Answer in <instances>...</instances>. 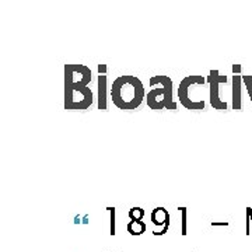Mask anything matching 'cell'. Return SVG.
I'll use <instances>...</instances> for the list:
<instances>
[{"mask_svg": "<svg viewBox=\"0 0 252 252\" xmlns=\"http://www.w3.org/2000/svg\"><path fill=\"white\" fill-rule=\"evenodd\" d=\"M143 83L136 76H119L112 83L111 97L115 107L122 111L139 108L146 98Z\"/></svg>", "mask_w": 252, "mask_h": 252, "instance_id": "cell-1", "label": "cell"}, {"mask_svg": "<svg viewBox=\"0 0 252 252\" xmlns=\"http://www.w3.org/2000/svg\"><path fill=\"white\" fill-rule=\"evenodd\" d=\"M74 64H64V109H70L74 93L80 95V109H89L94 101L93 91L89 87L91 83V70L89 66L83 64L81 77L79 81H74Z\"/></svg>", "mask_w": 252, "mask_h": 252, "instance_id": "cell-2", "label": "cell"}, {"mask_svg": "<svg viewBox=\"0 0 252 252\" xmlns=\"http://www.w3.org/2000/svg\"><path fill=\"white\" fill-rule=\"evenodd\" d=\"M160 84V87L153 89L147 93L146 102L149 108L154 111H161V109H177V102L172 99V80L170 76H153L150 79V86L154 87Z\"/></svg>", "mask_w": 252, "mask_h": 252, "instance_id": "cell-3", "label": "cell"}, {"mask_svg": "<svg viewBox=\"0 0 252 252\" xmlns=\"http://www.w3.org/2000/svg\"><path fill=\"white\" fill-rule=\"evenodd\" d=\"M206 79L203 76H187L185 79H182L178 87V98L180 102L187 109L190 111H199V109H205V101H192L189 97V87L193 84H205Z\"/></svg>", "mask_w": 252, "mask_h": 252, "instance_id": "cell-4", "label": "cell"}, {"mask_svg": "<svg viewBox=\"0 0 252 252\" xmlns=\"http://www.w3.org/2000/svg\"><path fill=\"white\" fill-rule=\"evenodd\" d=\"M206 80L210 87V105L217 111H227V102L220 98V86L227 83V76H221L219 70H210Z\"/></svg>", "mask_w": 252, "mask_h": 252, "instance_id": "cell-5", "label": "cell"}, {"mask_svg": "<svg viewBox=\"0 0 252 252\" xmlns=\"http://www.w3.org/2000/svg\"><path fill=\"white\" fill-rule=\"evenodd\" d=\"M97 89H98V109L107 111V74H98Z\"/></svg>", "mask_w": 252, "mask_h": 252, "instance_id": "cell-6", "label": "cell"}, {"mask_svg": "<svg viewBox=\"0 0 252 252\" xmlns=\"http://www.w3.org/2000/svg\"><path fill=\"white\" fill-rule=\"evenodd\" d=\"M233 109L241 111V83L243 74H233Z\"/></svg>", "mask_w": 252, "mask_h": 252, "instance_id": "cell-7", "label": "cell"}, {"mask_svg": "<svg viewBox=\"0 0 252 252\" xmlns=\"http://www.w3.org/2000/svg\"><path fill=\"white\" fill-rule=\"evenodd\" d=\"M152 223L157 227L162 225V228L170 223V215L165 207H156L152 212Z\"/></svg>", "mask_w": 252, "mask_h": 252, "instance_id": "cell-8", "label": "cell"}, {"mask_svg": "<svg viewBox=\"0 0 252 252\" xmlns=\"http://www.w3.org/2000/svg\"><path fill=\"white\" fill-rule=\"evenodd\" d=\"M127 233L130 235H142L143 233H146V223L144 221H129L127 225Z\"/></svg>", "mask_w": 252, "mask_h": 252, "instance_id": "cell-9", "label": "cell"}, {"mask_svg": "<svg viewBox=\"0 0 252 252\" xmlns=\"http://www.w3.org/2000/svg\"><path fill=\"white\" fill-rule=\"evenodd\" d=\"M107 210L109 212V219H111V225H109V234L114 235L117 234V227H115V220H117V209L114 206H108L107 207Z\"/></svg>", "mask_w": 252, "mask_h": 252, "instance_id": "cell-10", "label": "cell"}, {"mask_svg": "<svg viewBox=\"0 0 252 252\" xmlns=\"http://www.w3.org/2000/svg\"><path fill=\"white\" fill-rule=\"evenodd\" d=\"M130 221H142L144 217V210L142 207H132L127 213Z\"/></svg>", "mask_w": 252, "mask_h": 252, "instance_id": "cell-11", "label": "cell"}, {"mask_svg": "<svg viewBox=\"0 0 252 252\" xmlns=\"http://www.w3.org/2000/svg\"><path fill=\"white\" fill-rule=\"evenodd\" d=\"M178 210H181V234L187 235L188 230H187V215H188V209L184 206L178 207Z\"/></svg>", "mask_w": 252, "mask_h": 252, "instance_id": "cell-12", "label": "cell"}, {"mask_svg": "<svg viewBox=\"0 0 252 252\" xmlns=\"http://www.w3.org/2000/svg\"><path fill=\"white\" fill-rule=\"evenodd\" d=\"M243 81L244 84L247 86V91H248V94H250V98H251L252 102V76L245 74V76H243Z\"/></svg>", "mask_w": 252, "mask_h": 252, "instance_id": "cell-13", "label": "cell"}, {"mask_svg": "<svg viewBox=\"0 0 252 252\" xmlns=\"http://www.w3.org/2000/svg\"><path fill=\"white\" fill-rule=\"evenodd\" d=\"M97 70H98V74H107V64H98Z\"/></svg>", "mask_w": 252, "mask_h": 252, "instance_id": "cell-14", "label": "cell"}, {"mask_svg": "<svg viewBox=\"0 0 252 252\" xmlns=\"http://www.w3.org/2000/svg\"><path fill=\"white\" fill-rule=\"evenodd\" d=\"M233 74H241V64H233Z\"/></svg>", "mask_w": 252, "mask_h": 252, "instance_id": "cell-15", "label": "cell"}, {"mask_svg": "<svg viewBox=\"0 0 252 252\" xmlns=\"http://www.w3.org/2000/svg\"><path fill=\"white\" fill-rule=\"evenodd\" d=\"M212 225L216 227V225H228L227 221H212Z\"/></svg>", "mask_w": 252, "mask_h": 252, "instance_id": "cell-16", "label": "cell"}, {"mask_svg": "<svg viewBox=\"0 0 252 252\" xmlns=\"http://www.w3.org/2000/svg\"><path fill=\"white\" fill-rule=\"evenodd\" d=\"M247 213H248V215H250V217L252 219V209H251V207H247Z\"/></svg>", "mask_w": 252, "mask_h": 252, "instance_id": "cell-17", "label": "cell"}]
</instances>
